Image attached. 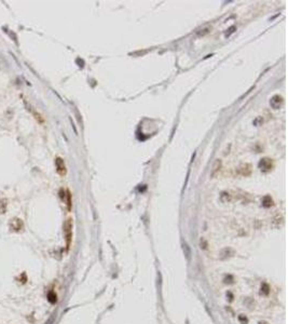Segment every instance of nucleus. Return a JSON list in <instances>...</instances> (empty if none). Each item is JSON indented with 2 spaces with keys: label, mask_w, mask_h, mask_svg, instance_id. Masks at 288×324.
Returning a JSON list of instances; mask_svg holds the SVG:
<instances>
[{
  "label": "nucleus",
  "mask_w": 288,
  "mask_h": 324,
  "mask_svg": "<svg viewBox=\"0 0 288 324\" xmlns=\"http://www.w3.org/2000/svg\"><path fill=\"white\" fill-rule=\"evenodd\" d=\"M220 165H221V162H220L219 160H217L216 162H215L214 167H213V172H211V175L214 176L215 174H216V172H218V170L220 169Z\"/></svg>",
  "instance_id": "obj_4"
},
{
  "label": "nucleus",
  "mask_w": 288,
  "mask_h": 324,
  "mask_svg": "<svg viewBox=\"0 0 288 324\" xmlns=\"http://www.w3.org/2000/svg\"><path fill=\"white\" fill-rule=\"evenodd\" d=\"M49 300L50 301H52V303H54V301H56V296L53 294V293H50L49 294Z\"/></svg>",
  "instance_id": "obj_6"
},
{
  "label": "nucleus",
  "mask_w": 288,
  "mask_h": 324,
  "mask_svg": "<svg viewBox=\"0 0 288 324\" xmlns=\"http://www.w3.org/2000/svg\"><path fill=\"white\" fill-rule=\"evenodd\" d=\"M55 164H56L57 173H58L61 176L65 175V174H66V165H65V162H64V160H63L62 158H56V160H55Z\"/></svg>",
  "instance_id": "obj_3"
},
{
  "label": "nucleus",
  "mask_w": 288,
  "mask_h": 324,
  "mask_svg": "<svg viewBox=\"0 0 288 324\" xmlns=\"http://www.w3.org/2000/svg\"><path fill=\"white\" fill-rule=\"evenodd\" d=\"M64 228H65V236H66V241H67V245H69L70 244V240H71V228H72L71 219L66 220Z\"/></svg>",
  "instance_id": "obj_1"
},
{
  "label": "nucleus",
  "mask_w": 288,
  "mask_h": 324,
  "mask_svg": "<svg viewBox=\"0 0 288 324\" xmlns=\"http://www.w3.org/2000/svg\"><path fill=\"white\" fill-rule=\"evenodd\" d=\"M66 198H67V208L68 210L71 208V199H70V192L69 191H66Z\"/></svg>",
  "instance_id": "obj_5"
},
{
  "label": "nucleus",
  "mask_w": 288,
  "mask_h": 324,
  "mask_svg": "<svg viewBox=\"0 0 288 324\" xmlns=\"http://www.w3.org/2000/svg\"><path fill=\"white\" fill-rule=\"evenodd\" d=\"M10 227L12 230L14 231H21L24 228V224L22 222L20 218H13L11 222H10Z\"/></svg>",
  "instance_id": "obj_2"
}]
</instances>
